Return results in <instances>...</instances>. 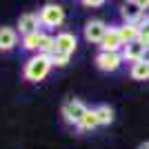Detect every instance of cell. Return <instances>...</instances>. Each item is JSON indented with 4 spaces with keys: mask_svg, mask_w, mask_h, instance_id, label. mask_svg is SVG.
I'll list each match as a JSON object with an SVG mask.
<instances>
[{
    "mask_svg": "<svg viewBox=\"0 0 149 149\" xmlns=\"http://www.w3.org/2000/svg\"><path fill=\"white\" fill-rule=\"evenodd\" d=\"M51 58L45 56V54H36V56H31L29 60L25 62V78L29 82H40L47 78V74L51 71Z\"/></svg>",
    "mask_w": 149,
    "mask_h": 149,
    "instance_id": "cell-1",
    "label": "cell"
},
{
    "mask_svg": "<svg viewBox=\"0 0 149 149\" xmlns=\"http://www.w3.org/2000/svg\"><path fill=\"white\" fill-rule=\"evenodd\" d=\"M54 40H56V38L49 36V33H45V31H36V33L22 36V49L36 51V54H45V56H51V54H54Z\"/></svg>",
    "mask_w": 149,
    "mask_h": 149,
    "instance_id": "cell-2",
    "label": "cell"
},
{
    "mask_svg": "<svg viewBox=\"0 0 149 149\" xmlns=\"http://www.w3.org/2000/svg\"><path fill=\"white\" fill-rule=\"evenodd\" d=\"M147 9H149V2H143V0H127L120 5V16H123L125 22L129 25H140L147 16Z\"/></svg>",
    "mask_w": 149,
    "mask_h": 149,
    "instance_id": "cell-3",
    "label": "cell"
},
{
    "mask_svg": "<svg viewBox=\"0 0 149 149\" xmlns=\"http://www.w3.org/2000/svg\"><path fill=\"white\" fill-rule=\"evenodd\" d=\"M89 109H87V105L82 102V100H78V98H71V100H67L65 105H62V116H65V120L67 123H71V125H80V120L85 118V113H87Z\"/></svg>",
    "mask_w": 149,
    "mask_h": 149,
    "instance_id": "cell-4",
    "label": "cell"
},
{
    "mask_svg": "<svg viewBox=\"0 0 149 149\" xmlns=\"http://www.w3.org/2000/svg\"><path fill=\"white\" fill-rule=\"evenodd\" d=\"M40 22H42L45 27H60L62 20H65V9H62L60 5H56V2H47V5L40 9Z\"/></svg>",
    "mask_w": 149,
    "mask_h": 149,
    "instance_id": "cell-5",
    "label": "cell"
},
{
    "mask_svg": "<svg viewBox=\"0 0 149 149\" xmlns=\"http://www.w3.org/2000/svg\"><path fill=\"white\" fill-rule=\"evenodd\" d=\"M76 47H78V40H76V36L71 31H60L56 36V40H54V51L62 54V56H69V58L76 51Z\"/></svg>",
    "mask_w": 149,
    "mask_h": 149,
    "instance_id": "cell-6",
    "label": "cell"
},
{
    "mask_svg": "<svg viewBox=\"0 0 149 149\" xmlns=\"http://www.w3.org/2000/svg\"><path fill=\"white\" fill-rule=\"evenodd\" d=\"M107 31H109V27H107L102 20H89L87 25H85V38H87L89 42L100 45L102 38L107 36Z\"/></svg>",
    "mask_w": 149,
    "mask_h": 149,
    "instance_id": "cell-7",
    "label": "cell"
},
{
    "mask_svg": "<svg viewBox=\"0 0 149 149\" xmlns=\"http://www.w3.org/2000/svg\"><path fill=\"white\" fill-rule=\"evenodd\" d=\"M40 16L38 13H31V11H27V13H22L18 18V31L22 33V36H29V33H36V31H40Z\"/></svg>",
    "mask_w": 149,
    "mask_h": 149,
    "instance_id": "cell-8",
    "label": "cell"
},
{
    "mask_svg": "<svg viewBox=\"0 0 149 149\" xmlns=\"http://www.w3.org/2000/svg\"><path fill=\"white\" fill-rule=\"evenodd\" d=\"M125 45L120 40V33H118V27H109L107 31V36L102 38V42H100V51H109V54H120Z\"/></svg>",
    "mask_w": 149,
    "mask_h": 149,
    "instance_id": "cell-9",
    "label": "cell"
},
{
    "mask_svg": "<svg viewBox=\"0 0 149 149\" xmlns=\"http://www.w3.org/2000/svg\"><path fill=\"white\" fill-rule=\"evenodd\" d=\"M96 65L102 71H116L123 65V54H109V51H100L96 56Z\"/></svg>",
    "mask_w": 149,
    "mask_h": 149,
    "instance_id": "cell-10",
    "label": "cell"
},
{
    "mask_svg": "<svg viewBox=\"0 0 149 149\" xmlns=\"http://www.w3.org/2000/svg\"><path fill=\"white\" fill-rule=\"evenodd\" d=\"M18 45V29L0 27V51H11Z\"/></svg>",
    "mask_w": 149,
    "mask_h": 149,
    "instance_id": "cell-11",
    "label": "cell"
},
{
    "mask_svg": "<svg viewBox=\"0 0 149 149\" xmlns=\"http://www.w3.org/2000/svg\"><path fill=\"white\" fill-rule=\"evenodd\" d=\"M143 54H145V45L140 42V40H134V42H129V45L123 47V60L140 62L143 60Z\"/></svg>",
    "mask_w": 149,
    "mask_h": 149,
    "instance_id": "cell-12",
    "label": "cell"
},
{
    "mask_svg": "<svg viewBox=\"0 0 149 149\" xmlns=\"http://www.w3.org/2000/svg\"><path fill=\"white\" fill-rule=\"evenodd\" d=\"M118 33H120V40H123V45H129V42H134V40H138V33H140V29H138V25L123 22V25L118 27Z\"/></svg>",
    "mask_w": 149,
    "mask_h": 149,
    "instance_id": "cell-13",
    "label": "cell"
},
{
    "mask_svg": "<svg viewBox=\"0 0 149 149\" xmlns=\"http://www.w3.org/2000/svg\"><path fill=\"white\" fill-rule=\"evenodd\" d=\"M98 127V116H96V109H89L87 113H85V118L80 120V125H78V129L80 131H91Z\"/></svg>",
    "mask_w": 149,
    "mask_h": 149,
    "instance_id": "cell-14",
    "label": "cell"
},
{
    "mask_svg": "<svg viewBox=\"0 0 149 149\" xmlns=\"http://www.w3.org/2000/svg\"><path fill=\"white\" fill-rule=\"evenodd\" d=\"M129 74L134 80H149V65L147 62H134Z\"/></svg>",
    "mask_w": 149,
    "mask_h": 149,
    "instance_id": "cell-15",
    "label": "cell"
},
{
    "mask_svg": "<svg viewBox=\"0 0 149 149\" xmlns=\"http://www.w3.org/2000/svg\"><path fill=\"white\" fill-rule=\"evenodd\" d=\"M96 116H98V125H111L113 123V109L109 105L96 107Z\"/></svg>",
    "mask_w": 149,
    "mask_h": 149,
    "instance_id": "cell-16",
    "label": "cell"
},
{
    "mask_svg": "<svg viewBox=\"0 0 149 149\" xmlns=\"http://www.w3.org/2000/svg\"><path fill=\"white\" fill-rule=\"evenodd\" d=\"M138 29H140V33H138V40L145 45V47H149V16L138 25Z\"/></svg>",
    "mask_w": 149,
    "mask_h": 149,
    "instance_id": "cell-17",
    "label": "cell"
},
{
    "mask_svg": "<svg viewBox=\"0 0 149 149\" xmlns=\"http://www.w3.org/2000/svg\"><path fill=\"white\" fill-rule=\"evenodd\" d=\"M49 58H51V65H58V67H65L69 62V56H62V54H56V51H54Z\"/></svg>",
    "mask_w": 149,
    "mask_h": 149,
    "instance_id": "cell-18",
    "label": "cell"
},
{
    "mask_svg": "<svg viewBox=\"0 0 149 149\" xmlns=\"http://www.w3.org/2000/svg\"><path fill=\"white\" fill-rule=\"evenodd\" d=\"M102 0H82V7H102Z\"/></svg>",
    "mask_w": 149,
    "mask_h": 149,
    "instance_id": "cell-19",
    "label": "cell"
},
{
    "mask_svg": "<svg viewBox=\"0 0 149 149\" xmlns=\"http://www.w3.org/2000/svg\"><path fill=\"white\" fill-rule=\"evenodd\" d=\"M140 62H147V65H149V47H145V54H143V60H140Z\"/></svg>",
    "mask_w": 149,
    "mask_h": 149,
    "instance_id": "cell-20",
    "label": "cell"
},
{
    "mask_svg": "<svg viewBox=\"0 0 149 149\" xmlns=\"http://www.w3.org/2000/svg\"><path fill=\"white\" fill-rule=\"evenodd\" d=\"M138 149H149V140H145V143L140 145V147H138Z\"/></svg>",
    "mask_w": 149,
    "mask_h": 149,
    "instance_id": "cell-21",
    "label": "cell"
}]
</instances>
